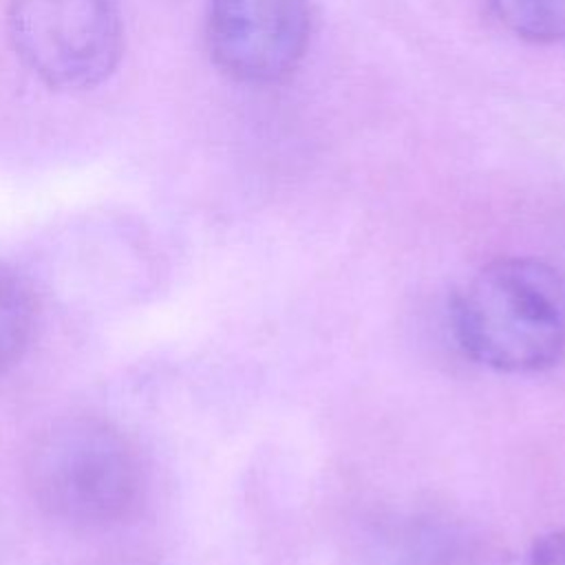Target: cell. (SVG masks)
<instances>
[{"mask_svg":"<svg viewBox=\"0 0 565 565\" xmlns=\"http://www.w3.org/2000/svg\"><path fill=\"white\" fill-rule=\"evenodd\" d=\"M455 333L477 362L527 373L565 355V278L536 258H501L479 269L452 305Z\"/></svg>","mask_w":565,"mask_h":565,"instance_id":"6da1fadb","label":"cell"},{"mask_svg":"<svg viewBox=\"0 0 565 565\" xmlns=\"http://www.w3.org/2000/svg\"><path fill=\"white\" fill-rule=\"evenodd\" d=\"M24 477L49 516L79 527L128 519L146 488L132 441L110 422L88 415L64 417L40 430L26 450Z\"/></svg>","mask_w":565,"mask_h":565,"instance_id":"7a4b0ae2","label":"cell"},{"mask_svg":"<svg viewBox=\"0 0 565 565\" xmlns=\"http://www.w3.org/2000/svg\"><path fill=\"white\" fill-rule=\"evenodd\" d=\"M7 24L18 57L57 90L99 86L124 53L117 0H11Z\"/></svg>","mask_w":565,"mask_h":565,"instance_id":"3957f363","label":"cell"},{"mask_svg":"<svg viewBox=\"0 0 565 565\" xmlns=\"http://www.w3.org/2000/svg\"><path fill=\"white\" fill-rule=\"evenodd\" d=\"M207 49L243 84H271L302 62L311 38L307 0H210Z\"/></svg>","mask_w":565,"mask_h":565,"instance_id":"277c9868","label":"cell"},{"mask_svg":"<svg viewBox=\"0 0 565 565\" xmlns=\"http://www.w3.org/2000/svg\"><path fill=\"white\" fill-rule=\"evenodd\" d=\"M38 324V298L31 282L0 263V375L31 347Z\"/></svg>","mask_w":565,"mask_h":565,"instance_id":"5b68a950","label":"cell"},{"mask_svg":"<svg viewBox=\"0 0 565 565\" xmlns=\"http://www.w3.org/2000/svg\"><path fill=\"white\" fill-rule=\"evenodd\" d=\"M497 20L534 44L565 40V0H490Z\"/></svg>","mask_w":565,"mask_h":565,"instance_id":"8992f818","label":"cell"},{"mask_svg":"<svg viewBox=\"0 0 565 565\" xmlns=\"http://www.w3.org/2000/svg\"><path fill=\"white\" fill-rule=\"evenodd\" d=\"M527 565H565V530L541 536L530 552Z\"/></svg>","mask_w":565,"mask_h":565,"instance_id":"52a82bcc","label":"cell"}]
</instances>
